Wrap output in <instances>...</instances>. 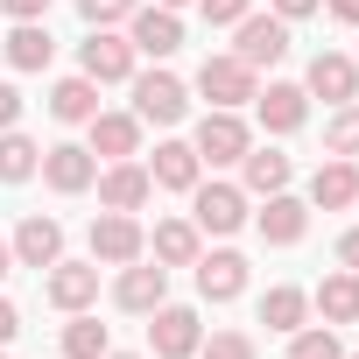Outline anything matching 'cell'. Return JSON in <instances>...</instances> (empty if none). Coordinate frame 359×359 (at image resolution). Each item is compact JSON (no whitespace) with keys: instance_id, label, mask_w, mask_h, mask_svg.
Here are the masks:
<instances>
[{"instance_id":"46","label":"cell","mask_w":359,"mask_h":359,"mask_svg":"<svg viewBox=\"0 0 359 359\" xmlns=\"http://www.w3.org/2000/svg\"><path fill=\"white\" fill-rule=\"evenodd\" d=\"M352 64H359V57H352Z\"/></svg>"},{"instance_id":"22","label":"cell","mask_w":359,"mask_h":359,"mask_svg":"<svg viewBox=\"0 0 359 359\" xmlns=\"http://www.w3.org/2000/svg\"><path fill=\"white\" fill-rule=\"evenodd\" d=\"M289 176H296V162H289L282 148H247V155H240V191H247V198L289 191Z\"/></svg>"},{"instance_id":"45","label":"cell","mask_w":359,"mask_h":359,"mask_svg":"<svg viewBox=\"0 0 359 359\" xmlns=\"http://www.w3.org/2000/svg\"><path fill=\"white\" fill-rule=\"evenodd\" d=\"M0 359H8V352H0Z\"/></svg>"},{"instance_id":"13","label":"cell","mask_w":359,"mask_h":359,"mask_svg":"<svg viewBox=\"0 0 359 359\" xmlns=\"http://www.w3.org/2000/svg\"><path fill=\"white\" fill-rule=\"evenodd\" d=\"M43 296L71 317V310H92L99 303V261H57L50 275H43Z\"/></svg>"},{"instance_id":"14","label":"cell","mask_w":359,"mask_h":359,"mask_svg":"<svg viewBox=\"0 0 359 359\" xmlns=\"http://www.w3.org/2000/svg\"><path fill=\"white\" fill-rule=\"evenodd\" d=\"M303 92H310V99H331V106H352V99H359V64L338 57V50H317L310 71H303Z\"/></svg>"},{"instance_id":"6","label":"cell","mask_w":359,"mask_h":359,"mask_svg":"<svg viewBox=\"0 0 359 359\" xmlns=\"http://www.w3.org/2000/svg\"><path fill=\"white\" fill-rule=\"evenodd\" d=\"M191 148H198V162H212V169H233V162L254 148V127H247L240 113H219V106H212V113L198 120Z\"/></svg>"},{"instance_id":"44","label":"cell","mask_w":359,"mask_h":359,"mask_svg":"<svg viewBox=\"0 0 359 359\" xmlns=\"http://www.w3.org/2000/svg\"><path fill=\"white\" fill-rule=\"evenodd\" d=\"M345 359H359V352H345Z\"/></svg>"},{"instance_id":"8","label":"cell","mask_w":359,"mask_h":359,"mask_svg":"<svg viewBox=\"0 0 359 359\" xmlns=\"http://www.w3.org/2000/svg\"><path fill=\"white\" fill-rule=\"evenodd\" d=\"M43 184H50L57 198H85V191L99 184V155H92L85 141H57V148H43Z\"/></svg>"},{"instance_id":"32","label":"cell","mask_w":359,"mask_h":359,"mask_svg":"<svg viewBox=\"0 0 359 359\" xmlns=\"http://www.w3.org/2000/svg\"><path fill=\"white\" fill-rule=\"evenodd\" d=\"M134 8H141V0H78V22L85 29H127Z\"/></svg>"},{"instance_id":"26","label":"cell","mask_w":359,"mask_h":359,"mask_svg":"<svg viewBox=\"0 0 359 359\" xmlns=\"http://www.w3.org/2000/svg\"><path fill=\"white\" fill-rule=\"evenodd\" d=\"M92 113H99V85H92L85 71H78V78H57V85H50V120H64V127H85Z\"/></svg>"},{"instance_id":"28","label":"cell","mask_w":359,"mask_h":359,"mask_svg":"<svg viewBox=\"0 0 359 359\" xmlns=\"http://www.w3.org/2000/svg\"><path fill=\"white\" fill-rule=\"evenodd\" d=\"M113 352V331L92 317V310H71V324H64V359H106Z\"/></svg>"},{"instance_id":"34","label":"cell","mask_w":359,"mask_h":359,"mask_svg":"<svg viewBox=\"0 0 359 359\" xmlns=\"http://www.w3.org/2000/svg\"><path fill=\"white\" fill-rule=\"evenodd\" d=\"M198 8H205V22H212V29H233L240 15H254V0H198Z\"/></svg>"},{"instance_id":"43","label":"cell","mask_w":359,"mask_h":359,"mask_svg":"<svg viewBox=\"0 0 359 359\" xmlns=\"http://www.w3.org/2000/svg\"><path fill=\"white\" fill-rule=\"evenodd\" d=\"M106 359H141V352H106Z\"/></svg>"},{"instance_id":"31","label":"cell","mask_w":359,"mask_h":359,"mask_svg":"<svg viewBox=\"0 0 359 359\" xmlns=\"http://www.w3.org/2000/svg\"><path fill=\"white\" fill-rule=\"evenodd\" d=\"M324 148H331V155H359V99H352V106H331Z\"/></svg>"},{"instance_id":"41","label":"cell","mask_w":359,"mask_h":359,"mask_svg":"<svg viewBox=\"0 0 359 359\" xmlns=\"http://www.w3.org/2000/svg\"><path fill=\"white\" fill-rule=\"evenodd\" d=\"M8 275H15V247H8V240H0V282H8Z\"/></svg>"},{"instance_id":"4","label":"cell","mask_w":359,"mask_h":359,"mask_svg":"<svg viewBox=\"0 0 359 359\" xmlns=\"http://www.w3.org/2000/svg\"><path fill=\"white\" fill-rule=\"evenodd\" d=\"M148 345H155V359H198V345H205L198 310L191 303H155L148 310Z\"/></svg>"},{"instance_id":"21","label":"cell","mask_w":359,"mask_h":359,"mask_svg":"<svg viewBox=\"0 0 359 359\" xmlns=\"http://www.w3.org/2000/svg\"><path fill=\"white\" fill-rule=\"evenodd\" d=\"M254 120L268 134H296L310 120V92L303 85H268V92H254Z\"/></svg>"},{"instance_id":"39","label":"cell","mask_w":359,"mask_h":359,"mask_svg":"<svg viewBox=\"0 0 359 359\" xmlns=\"http://www.w3.org/2000/svg\"><path fill=\"white\" fill-rule=\"evenodd\" d=\"M324 15L345 22V29H359V0H324Z\"/></svg>"},{"instance_id":"23","label":"cell","mask_w":359,"mask_h":359,"mask_svg":"<svg viewBox=\"0 0 359 359\" xmlns=\"http://www.w3.org/2000/svg\"><path fill=\"white\" fill-rule=\"evenodd\" d=\"M205 254V233L191 226V219H162L155 233H148V261H162V268H191Z\"/></svg>"},{"instance_id":"35","label":"cell","mask_w":359,"mask_h":359,"mask_svg":"<svg viewBox=\"0 0 359 359\" xmlns=\"http://www.w3.org/2000/svg\"><path fill=\"white\" fill-rule=\"evenodd\" d=\"M324 8V0H268V15H282V22H310Z\"/></svg>"},{"instance_id":"19","label":"cell","mask_w":359,"mask_h":359,"mask_svg":"<svg viewBox=\"0 0 359 359\" xmlns=\"http://www.w3.org/2000/svg\"><path fill=\"white\" fill-rule=\"evenodd\" d=\"M191 268H198V296H205V303H233V296H247V254L219 247V254H198Z\"/></svg>"},{"instance_id":"16","label":"cell","mask_w":359,"mask_h":359,"mask_svg":"<svg viewBox=\"0 0 359 359\" xmlns=\"http://www.w3.org/2000/svg\"><path fill=\"white\" fill-rule=\"evenodd\" d=\"M148 176H155V191H198L205 184V162H198V148L191 141H155V155H148Z\"/></svg>"},{"instance_id":"7","label":"cell","mask_w":359,"mask_h":359,"mask_svg":"<svg viewBox=\"0 0 359 359\" xmlns=\"http://www.w3.org/2000/svg\"><path fill=\"white\" fill-rule=\"evenodd\" d=\"M141 254H148V233H141L134 212H99V219H92V261H99V268H127V261H141Z\"/></svg>"},{"instance_id":"38","label":"cell","mask_w":359,"mask_h":359,"mask_svg":"<svg viewBox=\"0 0 359 359\" xmlns=\"http://www.w3.org/2000/svg\"><path fill=\"white\" fill-rule=\"evenodd\" d=\"M338 268H352V275H359V226H352V233H338Z\"/></svg>"},{"instance_id":"3","label":"cell","mask_w":359,"mask_h":359,"mask_svg":"<svg viewBox=\"0 0 359 359\" xmlns=\"http://www.w3.org/2000/svg\"><path fill=\"white\" fill-rule=\"evenodd\" d=\"M247 219H254V212H247V191H240V184H198V191H191V226H198V233L233 240Z\"/></svg>"},{"instance_id":"10","label":"cell","mask_w":359,"mask_h":359,"mask_svg":"<svg viewBox=\"0 0 359 359\" xmlns=\"http://www.w3.org/2000/svg\"><path fill=\"white\" fill-rule=\"evenodd\" d=\"M127 43H134V57L169 64L176 50H184V22H176V8H134L127 15Z\"/></svg>"},{"instance_id":"5","label":"cell","mask_w":359,"mask_h":359,"mask_svg":"<svg viewBox=\"0 0 359 359\" xmlns=\"http://www.w3.org/2000/svg\"><path fill=\"white\" fill-rule=\"evenodd\" d=\"M134 64H141V57H134V43H127L120 29H92V36L78 43V71H85L92 85H127Z\"/></svg>"},{"instance_id":"29","label":"cell","mask_w":359,"mask_h":359,"mask_svg":"<svg viewBox=\"0 0 359 359\" xmlns=\"http://www.w3.org/2000/svg\"><path fill=\"white\" fill-rule=\"evenodd\" d=\"M36 169H43V148L22 127H8V134H0V184H29Z\"/></svg>"},{"instance_id":"30","label":"cell","mask_w":359,"mask_h":359,"mask_svg":"<svg viewBox=\"0 0 359 359\" xmlns=\"http://www.w3.org/2000/svg\"><path fill=\"white\" fill-rule=\"evenodd\" d=\"M289 359H345L338 324H303V331H289Z\"/></svg>"},{"instance_id":"33","label":"cell","mask_w":359,"mask_h":359,"mask_svg":"<svg viewBox=\"0 0 359 359\" xmlns=\"http://www.w3.org/2000/svg\"><path fill=\"white\" fill-rule=\"evenodd\" d=\"M198 359H261V345H254L247 331H212V338L198 345Z\"/></svg>"},{"instance_id":"11","label":"cell","mask_w":359,"mask_h":359,"mask_svg":"<svg viewBox=\"0 0 359 359\" xmlns=\"http://www.w3.org/2000/svg\"><path fill=\"white\" fill-rule=\"evenodd\" d=\"M85 148H92L99 162H134V155H141V120H134V113H106V106H99V113L85 120Z\"/></svg>"},{"instance_id":"17","label":"cell","mask_w":359,"mask_h":359,"mask_svg":"<svg viewBox=\"0 0 359 359\" xmlns=\"http://www.w3.org/2000/svg\"><path fill=\"white\" fill-rule=\"evenodd\" d=\"M254 233H261L268 247H296V240L310 233V205H303V198H289V191H275V198H261Z\"/></svg>"},{"instance_id":"15","label":"cell","mask_w":359,"mask_h":359,"mask_svg":"<svg viewBox=\"0 0 359 359\" xmlns=\"http://www.w3.org/2000/svg\"><path fill=\"white\" fill-rule=\"evenodd\" d=\"M148 198H155L148 162H106V169H99V205H106V212H141Z\"/></svg>"},{"instance_id":"40","label":"cell","mask_w":359,"mask_h":359,"mask_svg":"<svg viewBox=\"0 0 359 359\" xmlns=\"http://www.w3.org/2000/svg\"><path fill=\"white\" fill-rule=\"evenodd\" d=\"M15 331H22V310H15V303H8V296H0V345H8V338H15Z\"/></svg>"},{"instance_id":"2","label":"cell","mask_w":359,"mask_h":359,"mask_svg":"<svg viewBox=\"0 0 359 359\" xmlns=\"http://www.w3.org/2000/svg\"><path fill=\"white\" fill-rule=\"evenodd\" d=\"M254 92H261V71H254V64H240L233 50L198 64V99H212L219 113H240V106H254Z\"/></svg>"},{"instance_id":"12","label":"cell","mask_w":359,"mask_h":359,"mask_svg":"<svg viewBox=\"0 0 359 359\" xmlns=\"http://www.w3.org/2000/svg\"><path fill=\"white\" fill-rule=\"evenodd\" d=\"M113 303H120V310H134V317H148L155 303H169V268H162V261H148V254H141V261H127V268H120V282H113Z\"/></svg>"},{"instance_id":"36","label":"cell","mask_w":359,"mask_h":359,"mask_svg":"<svg viewBox=\"0 0 359 359\" xmlns=\"http://www.w3.org/2000/svg\"><path fill=\"white\" fill-rule=\"evenodd\" d=\"M8 127H22V92L0 78V134H8Z\"/></svg>"},{"instance_id":"27","label":"cell","mask_w":359,"mask_h":359,"mask_svg":"<svg viewBox=\"0 0 359 359\" xmlns=\"http://www.w3.org/2000/svg\"><path fill=\"white\" fill-rule=\"evenodd\" d=\"M8 50V64L15 71H50V57H57V43H50V29L43 22H15V36L0 43Z\"/></svg>"},{"instance_id":"42","label":"cell","mask_w":359,"mask_h":359,"mask_svg":"<svg viewBox=\"0 0 359 359\" xmlns=\"http://www.w3.org/2000/svg\"><path fill=\"white\" fill-rule=\"evenodd\" d=\"M155 8H191V0H155Z\"/></svg>"},{"instance_id":"25","label":"cell","mask_w":359,"mask_h":359,"mask_svg":"<svg viewBox=\"0 0 359 359\" xmlns=\"http://www.w3.org/2000/svg\"><path fill=\"white\" fill-rule=\"evenodd\" d=\"M310 310H317L324 324H359V275H352V268L324 275V282H317V296H310Z\"/></svg>"},{"instance_id":"20","label":"cell","mask_w":359,"mask_h":359,"mask_svg":"<svg viewBox=\"0 0 359 359\" xmlns=\"http://www.w3.org/2000/svg\"><path fill=\"white\" fill-rule=\"evenodd\" d=\"M310 205H317V212H352V205H359V162H352V155L317 162V176H310Z\"/></svg>"},{"instance_id":"1","label":"cell","mask_w":359,"mask_h":359,"mask_svg":"<svg viewBox=\"0 0 359 359\" xmlns=\"http://www.w3.org/2000/svg\"><path fill=\"white\" fill-rule=\"evenodd\" d=\"M127 85H134V120L141 127H176V120L191 113V85L176 78V71H162V64L155 71H134Z\"/></svg>"},{"instance_id":"9","label":"cell","mask_w":359,"mask_h":359,"mask_svg":"<svg viewBox=\"0 0 359 359\" xmlns=\"http://www.w3.org/2000/svg\"><path fill=\"white\" fill-rule=\"evenodd\" d=\"M233 29H240V43H233V57H240V64L275 71V64L289 57V22H282V15H240Z\"/></svg>"},{"instance_id":"24","label":"cell","mask_w":359,"mask_h":359,"mask_svg":"<svg viewBox=\"0 0 359 359\" xmlns=\"http://www.w3.org/2000/svg\"><path fill=\"white\" fill-rule=\"evenodd\" d=\"M261 324H268L275 338L303 331V324H310V289H296V282H275V289L261 296Z\"/></svg>"},{"instance_id":"37","label":"cell","mask_w":359,"mask_h":359,"mask_svg":"<svg viewBox=\"0 0 359 359\" xmlns=\"http://www.w3.org/2000/svg\"><path fill=\"white\" fill-rule=\"evenodd\" d=\"M0 8H8L15 22H43V15H50V0H0Z\"/></svg>"},{"instance_id":"18","label":"cell","mask_w":359,"mask_h":359,"mask_svg":"<svg viewBox=\"0 0 359 359\" xmlns=\"http://www.w3.org/2000/svg\"><path fill=\"white\" fill-rule=\"evenodd\" d=\"M8 247H15V268H57V261H64V226L43 219V212H29Z\"/></svg>"}]
</instances>
